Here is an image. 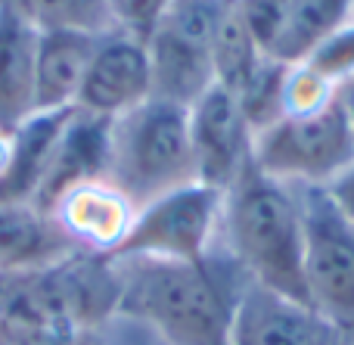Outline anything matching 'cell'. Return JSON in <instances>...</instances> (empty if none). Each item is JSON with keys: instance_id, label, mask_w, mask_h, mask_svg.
<instances>
[{"instance_id": "cell-25", "label": "cell", "mask_w": 354, "mask_h": 345, "mask_svg": "<svg viewBox=\"0 0 354 345\" xmlns=\"http://www.w3.org/2000/svg\"><path fill=\"white\" fill-rule=\"evenodd\" d=\"M339 100H342L345 112H348V118H351V128H354V75L339 87Z\"/></svg>"}, {"instance_id": "cell-9", "label": "cell", "mask_w": 354, "mask_h": 345, "mask_svg": "<svg viewBox=\"0 0 354 345\" xmlns=\"http://www.w3.org/2000/svg\"><path fill=\"white\" fill-rule=\"evenodd\" d=\"M230 345H354V336L308 302L252 283L233 317Z\"/></svg>"}, {"instance_id": "cell-15", "label": "cell", "mask_w": 354, "mask_h": 345, "mask_svg": "<svg viewBox=\"0 0 354 345\" xmlns=\"http://www.w3.org/2000/svg\"><path fill=\"white\" fill-rule=\"evenodd\" d=\"M37 31L0 10V137L19 131L35 109Z\"/></svg>"}, {"instance_id": "cell-18", "label": "cell", "mask_w": 354, "mask_h": 345, "mask_svg": "<svg viewBox=\"0 0 354 345\" xmlns=\"http://www.w3.org/2000/svg\"><path fill=\"white\" fill-rule=\"evenodd\" d=\"M264 56L268 53H264L255 44V37L249 35V28L243 25L233 0H227L224 12H221V22H218V28H214V41H212L214 84L236 93Z\"/></svg>"}, {"instance_id": "cell-23", "label": "cell", "mask_w": 354, "mask_h": 345, "mask_svg": "<svg viewBox=\"0 0 354 345\" xmlns=\"http://www.w3.org/2000/svg\"><path fill=\"white\" fill-rule=\"evenodd\" d=\"M103 345H171V342L162 339L159 333H153L134 317L112 315L103 327Z\"/></svg>"}, {"instance_id": "cell-21", "label": "cell", "mask_w": 354, "mask_h": 345, "mask_svg": "<svg viewBox=\"0 0 354 345\" xmlns=\"http://www.w3.org/2000/svg\"><path fill=\"white\" fill-rule=\"evenodd\" d=\"M109 6L118 31L137 37V41H147L159 25V19L165 16V10L171 6V0H109Z\"/></svg>"}, {"instance_id": "cell-19", "label": "cell", "mask_w": 354, "mask_h": 345, "mask_svg": "<svg viewBox=\"0 0 354 345\" xmlns=\"http://www.w3.org/2000/svg\"><path fill=\"white\" fill-rule=\"evenodd\" d=\"M289 68L292 66L274 59V56H264V59L255 66V72L245 78V84L233 93L239 109H243V115H245V122H249V128H252V137L261 134V131L270 128L277 118L286 115Z\"/></svg>"}, {"instance_id": "cell-10", "label": "cell", "mask_w": 354, "mask_h": 345, "mask_svg": "<svg viewBox=\"0 0 354 345\" xmlns=\"http://www.w3.org/2000/svg\"><path fill=\"white\" fill-rule=\"evenodd\" d=\"M47 218L72 243V249L91 255H112L134 221V205L109 180H91L66 193L47 212Z\"/></svg>"}, {"instance_id": "cell-16", "label": "cell", "mask_w": 354, "mask_h": 345, "mask_svg": "<svg viewBox=\"0 0 354 345\" xmlns=\"http://www.w3.org/2000/svg\"><path fill=\"white\" fill-rule=\"evenodd\" d=\"M351 19L354 0H286V12L268 56L286 66H299Z\"/></svg>"}, {"instance_id": "cell-20", "label": "cell", "mask_w": 354, "mask_h": 345, "mask_svg": "<svg viewBox=\"0 0 354 345\" xmlns=\"http://www.w3.org/2000/svg\"><path fill=\"white\" fill-rule=\"evenodd\" d=\"M305 72H311L320 84H326L330 91L339 93V87L354 75V19L348 25L330 35L311 56L299 62Z\"/></svg>"}, {"instance_id": "cell-13", "label": "cell", "mask_w": 354, "mask_h": 345, "mask_svg": "<svg viewBox=\"0 0 354 345\" xmlns=\"http://www.w3.org/2000/svg\"><path fill=\"white\" fill-rule=\"evenodd\" d=\"M100 35L81 31H44L35 53V109L66 112L75 109L87 62Z\"/></svg>"}, {"instance_id": "cell-22", "label": "cell", "mask_w": 354, "mask_h": 345, "mask_svg": "<svg viewBox=\"0 0 354 345\" xmlns=\"http://www.w3.org/2000/svg\"><path fill=\"white\" fill-rule=\"evenodd\" d=\"M233 6H236L243 25L249 28V35L255 37V44L268 53L277 31H280L286 0H233Z\"/></svg>"}, {"instance_id": "cell-1", "label": "cell", "mask_w": 354, "mask_h": 345, "mask_svg": "<svg viewBox=\"0 0 354 345\" xmlns=\"http://www.w3.org/2000/svg\"><path fill=\"white\" fill-rule=\"evenodd\" d=\"M118 311L171 345H230L233 317L252 286L249 274L214 243L196 261L112 259Z\"/></svg>"}, {"instance_id": "cell-26", "label": "cell", "mask_w": 354, "mask_h": 345, "mask_svg": "<svg viewBox=\"0 0 354 345\" xmlns=\"http://www.w3.org/2000/svg\"><path fill=\"white\" fill-rule=\"evenodd\" d=\"M0 345H6V342H3V339H0Z\"/></svg>"}, {"instance_id": "cell-7", "label": "cell", "mask_w": 354, "mask_h": 345, "mask_svg": "<svg viewBox=\"0 0 354 345\" xmlns=\"http://www.w3.org/2000/svg\"><path fill=\"white\" fill-rule=\"evenodd\" d=\"M149 97H153V72H149L147 41H137L118 28L100 35L75 109L118 118Z\"/></svg>"}, {"instance_id": "cell-6", "label": "cell", "mask_w": 354, "mask_h": 345, "mask_svg": "<svg viewBox=\"0 0 354 345\" xmlns=\"http://www.w3.org/2000/svg\"><path fill=\"white\" fill-rule=\"evenodd\" d=\"M224 190L187 184L134 212L124 240L109 259H171L196 261L218 243Z\"/></svg>"}, {"instance_id": "cell-24", "label": "cell", "mask_w": 354, "mask_h": 345, "mask_svg": "<svg viewBox=\"0 0 354 345\" xmlns=\"http://www.w3.org/2000/svg\"><path fill=\"white\" fill-rule=\"evenodd\" d=\"M326 193H330L333 203H336L339 209L345 212V218L354 224V165L345 168V171L326 187Z\"/></svg>"}, {"instance_id": "cell-5", "label": "cell", "mask_w": 354, "mask_h": 345, "mask_svg": "<svg viewBox=\"0 0 354 345\" xmlns=\"http://www.w3.org/2000/svg\"><path fill=\"white\" fill-rule=\"evenodd\" d=\"M305 215V302L354 336V224L326 187H299Z\"/></svg>"}, {"instance_id": "cell-11", "label": "cell", "mask_w": 354, "mask_h": 345, "mask_svg": "<svg viewBox=\"0 0 354 345\" xmlns=\"http://www.w3.org/2000/svg\"><path fill=\"white\" fill-rule=\"evenodd\" d=\"M109 124L112 118L91 115V112L72 109L59 131L53 159H50L47 178L37 193L35 209L47 215L66 193L75 187L106 180V162H109Z\"/></svg>"}, {"instance_id": "cell-14", "label": "cell", "mask_w": 354, "mask_h": 345, "mask_svg": "<svg viewBox=\"0 0 354 345\" xmlns=\"http://www.w3.org/2000/svg\"><path fill=\"white\" fill-rule=\"evenodd\" d=\"M78 252L35 205H0V277L31 274Z\"/></svg>"}, {"instance_id": "cell-12", "label": "cell", "mask_w": 354, "mask_h": 345, "mask_svg": "<svg viewBox=\"0 0 354 345\" xmlns=\"http://www.w3.org/2000/svg\"><path fill=\"white\" fill-rule=\"evenodd\" d=\"M68 112H37L19 131L6 137V153L0 165V205H35L47 178L59 131Z\"/></svg>"}, {"instance_id": "cell-4", "label": "cell", "mask_w": 354, "mask_h": 345, "mask_svg": "<svg viewBox=\"0 0 354 345\" xmlns=\"http://www.w3.org/2000/svg\"><path fill=\"white\" fill-rule=\"evenodd\" d=\"M252 159L295 187H330L354 165V128L339 93L311 112H286L252 137Z\"/></svg>"}, {"instance_id": "cell-17", "label": "cell", "mask_w": 354, "mask_h": 345, "mask_svg": "<svg viewBox=\"0 0 354 345\" xmlns=\"http://www.w3.org/2000/svg\"><path fill=\"white\" fill-rule=\"evenodd\" d=\"M0 10L16 16L37 35L44 31L106 35L115 28L109 0H0Z\"/></svg>"}, {"instance_id": "cell-8", "label": "cell", "mask_w": 354, "mask_h": 345, "mask_svg": "<svg viewBox=\"0 0 354 345\" xmlns=\"http://www.w3.org/2000/svg\"><path fill=\"white\" fill-rule=\"evenodd\" d=\"M189 140H193L196 180L214 190H227L252 159V128L236 97L221 84L208 87L189 106Z\"/></svg>"}, {"instance_id": "cell-2", "label": "cell", "mask_w": 354, "mask_h": 345, "mask_svg": "<svg viewBox=\"0 0 354 345\" xmlns=\"http://www.w3.org/2000/svg\"><path fill=\"white\" fill-rule=\"evenodd\" d=\"M218 243L255 286L305 302V215L295 184L249 159L224 190Z\"/></svg>"}, {"instance_id": "cell-3", "label": "cell", "mask_w": 354, "mask_h": 345, "mask_svg": "<svg viewBox=\"0 0 354 345\" xmlns=\"http://www.w3.org/2000/svg\"><path fill=\"white\" fill-rule=\"evenodd\" d=\"M106 180L134 205V212L165 193L196 184L187 106L149 97L112 118Z\"/></svg>"}]
</instances>
